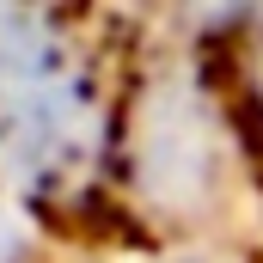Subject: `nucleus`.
Returning a JSON list of instances; mask_svg holds the SVG:
<instances>
[{"instance_id": "obj_3", "label": "nucleus", "mask_w": 263, "mask_h": 263, "mask_svg": "<svg viewBox=\"0 0 263 263\" xmlns=\"http://www.w3.org/2000/svg\"><path fill=\"white\" fill-rule=\"evenodd\" d=\"M0 263H25V227L6 208V196H0Z\"/></svg>"}, {"instance_id": "obj_2", "label": "nucleus", "mask_w": 263, "mask_h": 263, "mask_svg": "<svg viewBox=\"0 0 263 263\" xmlns=\"http://www.w3.org/2000/svg\"><path fill=\"white\" fill-rule=\"evenodd\" d=\"M135 165H141V202H202L214 165V135H208V110L202 92L184 80H165L159 104H147V129L129 141Z\"/></svg>"}, {"instance_id": "obj_1", "label": "nucleus", "mask_w": 263, "mask_h": 263, "mask_svg": "<svg viewBox=\"0 0 263 263\" xmlns=\"http://www.w3.org/2000/svg\"><path fill=\"white\" fill-rule=\"evenodd\" d=\"M117 117H104L98 80L49 12L0 6V165L43 202L86 196Z\"/></svg>"}]
</instances>
